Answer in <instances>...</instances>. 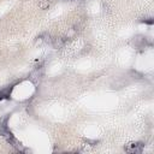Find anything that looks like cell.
<instances>
[{"label":"cell","mask_w":154,"mask_h":154,"mask_svg":"<svg viewBox=\"0 0 154 154\" xmlns=\"http://www.w3.org/2000/svg\"><path fill=\"white\" fill-rule=\"evenodd\" d=\"M142 148H143V145L140 143V142L129 143L128 146L124 147L125 152H128V153H141V152H142Z\"/></svg>","instance_id":"6da1fadb"},{"label":"cell","mask_w":154,"mask_h":154,"mask_svg":"<svg viewBox=\"0 0 154 154\" xmlns=\"http://www.w3.org/2000/svg\"><path fill=\"white\" fill-rule=\"evenodd\" d=\"M52 42V38H51V35L48 33H45L42 35H40L37 37L36 40V45H42V44H49Z\"/></svg>","instance_id":"7a4b0ae2"},{"label":"cell","mask_w":154,"mask_h":154,"mask_svg":"<svg viewBox=\"0 0 154 154\" xmlns=\"http://www.w3.org/2000/svg\"><path fill=\"white\" fill-rule=\"evenodd\" d=\"M52 45L54 48H62L65 45V40L63 37H54L52 38Z\"/></svg>","instance_id":"3957f363"},{"label":"cell","mask_w":154,"mask_h":154,"mask_svg":"<svg viewBox=\"0 0 154 154\" xmlns=\"http://www.w3.org/2000/svg\"><path fill=\"white\" fill-rule=\"evenodd\" d=\"M48 6H49L48 0H41L40 4H38V7H40L41 10H46V9H48Z\"/></svg>","instance_id":"277c9868"},{"label":"cell","mask_w":154,"mask_h":154,"mask_svg":"<svg viewBox=\"0 0 154 154\" xmlns=\"http://www.w3.org/2000/svg\"><path fill=\"white\" fill-rule=\"evenodd\" d=\"M76 33H77V29H76V28H71V29L69 30V33L66 34V37H68V38H71Z\"/></svg>","instance_id":"5b68a950"},{"label":"cell","mask_w":154,"mask_h":154,"mask_svg":"<svg viewBox=\"0 0 154 154\" xmlns=\"http://www.w3.org/2000/svg\"><path fill=\"white\" fill-rule=\"evenodd\" d=\"M7 96H9V89H5V90H3L1 93H0V100L7 98Z\"/></svg>","instance_id":"8992f818"},{"label":"cell","mask_w":154,"mask_h":154,"mask_svg":"<svg viewBox=\"0 0 154 154\" xmlns=\"http://www.w3.org/2000/svg\"><path fill=\"white\" fill-rule=\"evenodd\" d=\"M143 22H146V23H148V24H153V21H152L150 18H148V19H145Z\"/></svg>","instance_id":"52a82bcc"}]
</instances>
